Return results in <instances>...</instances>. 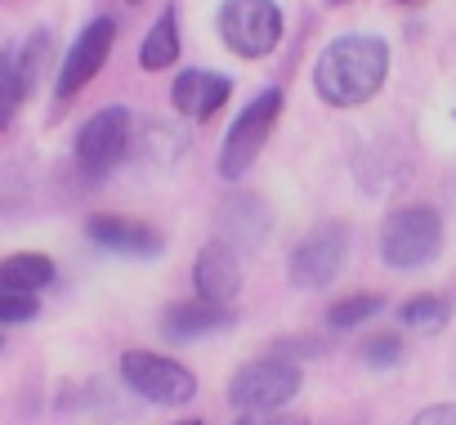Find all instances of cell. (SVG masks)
Instances as JSON below:
<instances>
[{"label": "cell", "instance_id": "cell-1", "mask_svg": "<svg viewBox=\"0 0 456 425\" xmlns=\"http://www.w3.org/2000/svg\"><path fill=\"white\" fill-rule=\"evenodd\" d=\"M389 77V41L376 32H345L322 45L314 63V94L327 108H362Z\"/></svg>", "mask_w": 456, "mask_h": 425}, {"label": "cell", "instance_id": "cell-2", "mask_svg": "<svg viewBox=\"0 0 456 425\" xmlns=\"http://www.w3.org/2000/svg\"><path fill=\"white\" fill-rule=\"evenodd\" d=\"M438 251H443V216L434 206L411 201L380 220V265L385 269L411 274V269L434 265Z\"/></svg>", "mask_w": 456, "mask_h": 425}, {"label": "cell", "instance_id": "cell-3", "mask_svg": "<svg viewBox=\"0 0 456 425\" xmlns=\"http://www.w3.org/2000/svg\"><path fill=\"white\" fill-rule=\"evenodd\" d=\"M282 103H287V94H282L278 86H269V90H260V94L233 117V126L224 130L219 157H215L219 179H228V184L247 179V170L256 166V157L265 152V143H269V135H273V126H278V117H282Z\"/></svg>", "mask_w": 456, "mask_h": 425}, {"label": "cell", "instance_id": "cell-4", "mask_svg": "<svg viewBox=\"0 0 456 425\" xmlns=\"http://www.w3.org/2000/svg\"><path fill=\"white\" fill-rule=\"evenodd\" d=\"M215 28H219V41L238 59H269L282 45L287 19L278 10V0H219Z\"/></svg>", "mask_w": 456, "mask_h": 425}, {"label": "cell", "instance_id": "cell-5", "mask_svg": "<svg viewBox=\"0 0 456 425\" xmlns=\"http://www.w3.org/2000/svg\"><path fill=\"white\" fill-rule=\"evenodd\" d=\"M300 389H305V372L296 358H282V354L242 363L228 376V403L238 412H282Z\"/></svg>", "mask_w": 456, "mask_h": 425}, {"label": "cell", "instance_id": "cell-6", "mask_svg": "<svg viewBox=\"0 0 456 425\" xmlns=\"http://www.w3.org/2000/svg\"><path fill=\"white\" fill-rule=\"evenodd\" d=\"M121 380L130 394L157 403V407H183L197 398V372L179 358L152 354V349H126L121 354Z\"/></svg>", "mask_w": 456, "mask_h": 425}, {"label": "cell", "instance_id": "cell-7", "mask_svg": "<svg viewBox=\"0 0 456 425\" xmlns=\"http://www.w3.org/2000/svg\"><path fill=\"white\" fill-rule=\"evenodd\" d=\"M345 260H349V229L340 220H331V225H318L314 233H305L296 242V251L287 260V278L300 291H322L340 278Z\"/></svg>", "mask_w": 456, "mask_h": 425}, {"label": "cell", "instance_id": "cell-8", "mask_svg": "<svg viewBox=\"0 0 456 425\" xmlns=\"http://www.w3.org/2000/svg\"><path fill=\"white\" fill-rule=\"evenodd\" d=\"M112 45H117V19H108V14L90 19V23L77 32V41L68 45L63 63H59V77H54V103H72V99H77V94L103 72Z\"/></svg>", "mask_w": 456, "mask_h": 425}, {"label": "cell", "instance_id": "cell-9", "mask_svg": "<svg viewBox=\"0 0 456 425\" xmlns=\"http://www.w3.org/2000/svg\"><path fill=\"white\" fill-rule=\"evenodd\" d=\"M130 130L134 117L126 103H108L99 108L81 130H77V166L86 179H103L126 152H130Z\"/></svg>", "mask_w": 456, "mask_h": 425}, {"label": "cell", "instance_id": "cell-10", "mask_svg": "<svg viewBox=\"0 0 456 425\" xmlns=\"http://www.w3.org/2000/svg\"><path fill=\"white\" fill-rule=\"evenodd\" d=\"M219 238L238 251H260L269 238H273V206L256 192H233L219 201Z\"/></svg>", "mask_w": 456, "mask_h": 425}, {"label": "cell", "instance_id": "cell-11", "mask_svg": "<svg viewBox=\"0 0 456 425\" xmlns=\"http://www.w3.org/2000/svg\"><path fill=\"white\" fill-rule=\"evenodd\" d=\"M86 238L99 247V251H112V256H126V260H157L166 256V238L134 220V216H90L86 220Z\"/></svg>", "mask_w": 456, "mask_h": 425}, {"label": "cell", "instance_id": "cell-12", "mask_svg": "<svg viewBox=\"0 0 456 425\" xmlns=\"http://www.w3.org/2000/svg\"><path fill=\"white\" fill-rule=\"evenodd\" d=\"M228 99H233V77L210 72V68H183L170 81V103L188 121H210Z\"/></svg>", "mask_w": 456, "mask_h": 425}, {"label": "cell", "instance_id": "cell-13", "mask_svg": "<svg viewBox=\"0 0 456 425\" xmlns=\"http://www.w3.org/2000/svg\"><path fill=\"white\" fill-rule=\"evenodd\" d=\"M192 287L201 300H215V305H233L238 291H242V260H238V247H228L224 238L206 242L192 260Z\"/></svg>", "mask_w": 456, "mask_h": 425}, {"label": "cell", "instance_id": "cell-14", "mask_svg": "<svg viewBox=\"0 0 456 425\" xmlns=\"http://www.w3.org/2000/svg\"><path fill=\"white\" fill-rule=\"evenodd\" d=\"M233 327V314L228 305H215V300H175L166 314H161V336L175 340V345H188V340H206L215 331H228Z\"/></svg>", "mask_w": 456, "mask_h": 425}, {"label": "cell", "instance_id": "cell-15", "mask_svg": "<svg viewBox=\"0 0 456 425\" xmlns=\"http://www.w3.org/2000/svg\"><path fill=\"white\" fill-rule=\"evenodd\" d=\"M54 278H59V269H54V260L45 251H14V256L0 260V291L41 296Z\"/></svg>", "mask_w": 456, "mask_h": 425}, {"label": "cell", "instance_id": "cell-16", "mask_svg": "<svg viewBox=\"0 0 456 425\" xmlns=\"http://www.w3.org/2000/svg\"><path fill=\"white\" fill-rule=\"evenodd\" d=\"M179 50H183V41H179V10L166 5L157 14V23L143 32V41H139V68L143 72H166V68L179 63Z\"/></svg>", "mask_w": 456, "mask_h": 425}, {"label": "cell", "instance_id": "cell-17", "mask_svg": "<svg viewBox=\"0 0 456 425\" xmlns=\"http://www.w3.org/2000/svg\"><path fill=\"white\" fill-rule=\"evenodd\" d=\"M28 94H32V86H28V77H23L19 50L5 45V50H0V130L14 126V117H19V108H23Z\"/></svg>", "mask_w": 456, "mask_h": 425}, {"label": "cell", "instance_id": "cell-18", "mask_svg": "<svg viewBox=\"0 0 456 425\" xmlns=\"http://www.w3.org/2000/svg\"><path fill=\"white\" fill-rule=\"evenodd\" d=\"M398 323L407 327V331H443L447 323H452V300L447 296H434V291H420V296H411V300H403L398 305Z\"/></svg>", "mask_w": 456, "mask_h": 425}, {"label": "cell", "instance_id": "cell-19", "mask_svg": "<svg viewBox=\"0 0 456 425\" xmlns=\"http://www.w3.org/2000/svg\"><path fill=\"white\" fill-rule=\"evenodd\" d=\"M380 309H385V296H376V291H354V296H345V300H336V305L327 309V327H331V331H349V327L371 323Z\"/></svg>", "mask_w": 456, "mask_h": 425}, {"label": "cell", "instance_id": "cell-20", "mask_svg": "<svg viewBox=\"0 0 456 425\" xmlns=\"http://www.w3.org/2000/svg\"><path fill=\"white\" fill-rule=\"evenodd\" d=\"M358 358H362V367H371V372H389V367L403 363V336H398V331H371V336L358 345Z\"/></svg>", "mask_w": 456, "mask_h": 425}, {"label": "cell", "instance_id": "cell-21", "mask_svg": "<svg viewBox=\"0 0 456 425\" xmlns=\"http://www.w3.org/2000/svg\"><path fill=\"white\" fill-rule=\"evenodd\" d=\"M41 314V296H23V291H0V327H23Z\"/></svg>", "mask_w": 456, "mask_h": 425}, {"label": "cell", "instance_id": "cell-22", "mask_svg": "<svg viewBox=\"0 0 456 425\" xmlns=\"http://www.w3.org/2000/svg\"><path fill=\"white\" fill-rule=\"evenodd\" d=\"M322 349H327V340H318V336H291V340L278 345L282 358H318Z\"/></svg>", "mask_w": 456, "mask_h": 425}, {"label": "cell", "instance_id": "cell-23", "mask_svg": "<svg viewBox=\"0 0 456 425\" xmlns=\"http://www.w3.org/2000/svg\"><path fill=\"white\" fill-rule=\"evenodd\" d=\"M233 425H309L305 416H291L287 407L282 412H242Z\"/></svg>", "mask_w": 456, "mask_h": 425}, {"label": "cell", "instance_id": "cell-24", "mask_svg": "<svg viewBox=\"0 0 456 425\" xmlns=\"http://www.w3.org/2000/svg\"><path fill=\"white\" fill-rule=\"evenodd\" d=\"M407 425H456V403H429Z\"/></svg>", "mask_w": 456, "mask_h": 425}, {"label": "cell", "instance_id": "cell-25", "mask_svg": "<svg viewBox=\"0 0 456 425\" xmlns=\"http://www.w3.org/2000/svg\"><path fill=\"white\" fill-rule=\"evenodd\" d=\"M175 425H206V421H197V416H183V421H175Z\"/></svg>", "mask_w": 456, "mask_h": 425}, {"label": "cell", "instance_id": "cell-26", "mask_svg": "<svg viewBox=\"0 0 456 425\" xmlns=\"http://www.w3.org/2000/svg\"><path fill=\"white\" fill-rule=\"evenodd\" d=\"M327 5H349V0H327Z\"/></svg>", "mask_w": 456, "mask_h": 425}, {"label": "cell", "instance_id": "cell-27", "mask_svg": "<svg viewBox=\"0 0 456 425\" xmlns=\"http://www.w3.org/2000/svg\"><path fill=\"white\" fill-rule=\"evenodd\" d=\"M398 5H416V0H398Z\"/></svg>", "mask_w": 456, "mask_h": 425}, {"label": "cell", "instance_id": "cell-28", "mask_svg": "<svg viewBox=\"0 0 456 425\" xmlns=\"http://www.w3.org/2000/svg\"><path fill=\"white\" fill-rule=\"evenodd\" d=\"M0 349H5V336H0Z\"/></svg>", "mask_w": 456, "mask_h": 425}, {"label": "cell", "instance_id": "cell-29", "mask_svg": "<svg viewBox=\"0 0 456 425\" xmlns=\"http://www.w3.org/2000/svg\"><path fill=\"white\" fill-rule=\"evenodd\" d=\"M130 5H139V0H130Z\"/></svg>", "mask_w": 456, "mask_h": 425}]
</instances>
